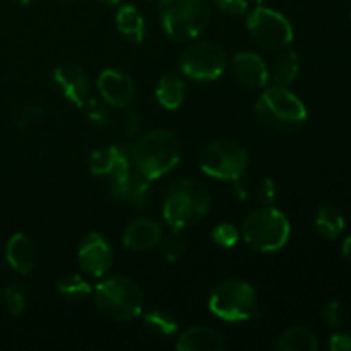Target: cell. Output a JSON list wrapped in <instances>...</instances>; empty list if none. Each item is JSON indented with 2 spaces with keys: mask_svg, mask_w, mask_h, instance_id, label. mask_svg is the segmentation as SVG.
<instances>
[{
  "mask_svg": "<svg viewBox=\"0 0 351 351\" xmlns=\"http://www.w3.org/2000/svg\"><path fill=\"white\" fill-rule=\"evenodd\" d=\"M329 350L331 351H351V336L346 332H336L329 339Z\"/></svg>",
  "mask_w": 351,
  "mask_h": 351,
  "instance_id": "e575fe53",
  "label": "cell"
},
{
  "mask_svg": "<svg viewBox=\"0 0 351 351\" xmlns=\"http://www.w3.org/2000/svg\"><path fill=\"white\" fill-rule=\"evenodd\" d=\"M160 21L170 40H195L211 21L208 0H160Z\"/></svg>",
  "mask_w": 351,
  "mask_h": 351,
  "instance_id": "5b68a950",
  "label": "cell"
},
{
  "mask_svg": "<svg viewBox=\"0 0 351 351\" xmlns=\"http://www.w3.org/2000/svg\"><path fill=\"white\" fill-rule=\"evenodd\" d=\"M213 315L226 322H247L259 311L257 293L252 285L243 280H225L213 288L208 298Z\"/></svg>",
  "mask_w": 351,
  "mask_h": 351,
  "instance_id": "52a82bcc",
  "label": "cell"
},
{
  "mask_svg": "<svg viewBox=\"0 0 351 351\" xmlns=\"http://www.w3.org/2000/svg\"><path fill=\"white\" fill-rule=\"evenodd\" d=\"M240 232L247 245L254 250L276 252L290 240L291 225L283 211L274 206H264L243 219Z\"/></svg>",
  "mask_w": 351,
  "mask_h": 351,
  "instance_id": "8992f818",
  "label": "cell"
},
{
  "mask_svg": "<svg viewBox=\"0 0 351 351\" xmlns=\"http://www.w3.org/2000/svg\"><path fill=\"white\" fill-rule=\"evenodd\" d=\"M256 113L264 125L280 132H293L307 122L304 101L285 86L264 88L257 98Z\"/></svg>",
  "mask_w": 351,
  "mask_h": 351,
  "instance_id": "277c9868",
  "label": "cell"
},
{
  "mask_svg": "<svg viewBox=\"0 0 351 351\" xmlns=\"http://www.w3.org/2000/svg\"><path fill=\"white\" fill-rule=\"evenodd\" d=\"M256 195L259 199L261 204L264 206H271L273 201L276 199V187H274V182L271 178H264L261 180V184L257 185L256 189Z\"/></svg>",
  "mask_w": 351,
  "mask_h": 351,
  "instance_id": "d6a6232c",
  "label": "cell"
},
{
  "mask_svg": "<svg viewBox=\"0 0 351 351\" xmlns=\"http://www.w3.org/2000/svg\"><path fill=\"white\" fill-rule=\"evenodd\" d=\"M57 291L67 300H82L93 293V288L82 274L71 273L57 281Z\"/></svg>",
  "mask_w": 351,
  "mask_h": 351,
  "instance_id": "484cf974",
  "label": "cell"
},
{
  "mask_svg": "<svg viewBox=\"0 0 351 351\" xmlns=\"http://www.w3.org/2000/svg\"><path fill=\"white\" fill-rule=\"evenodd\" d=\"M3 304L7 312L14 317H19L26 311V290L21 283H10L3 290Z\"/></svg>",
  "mask_w": 351,
  "mask_h": 351,
  "instance_id": "83f0119b",
  "label": "cell"
},
{
  "mask_svg": "<svg viewBox=\"0 0 351 351\" xmlns=\"http://www.w3.org/2000/svg\"><path fill=\"white\" fill-rule=\"evenodd\" d=\"M91 173L98 177L117 178L129 171L130 168V147L127 144H112L96 149L88 160Z\"/></svg>",
  "mask_w": 351,
  "mask_h": 351,
  "instance_id": "5bb4252c",
  "label": "cell"
},
{
  "mask_svg": "<svg viewBox=\"0 0 351 351\" xmlns=\"http://www.w3.org/2000/svg\"><path fill=\"white\" fill-rule=\"evenodd\" d=\"M98 91L106 105L125 108L136 99L137 86L130 74L120 69H106L98 77Z\"/></svg>",
  "mask_w": 351,
  "mask_h": 351,
  "instance_id": "7c38bea8",
  "label": "cell"
},
{
  "mask_svg": "<svg viewBox=\"0 0 351 351\" xmlns=\"http://www.w3.org/2000/svg\"><path fill=\"white\" fill-rule=\"evenodd\" d=\"M317 348L319 343L315 335L304 326L287 329L276 341L278 351H315Z\"/></svg>",
  "mask_w": 351,
  "mask_h": 351,
  "instance_id": "7402d4cb",
  "label": "cell"
},
{
  "mask_svg": "<svg viewBox=\"0 0 351 351\" xmlns=\"http://www.w3.org/2000/svg\"><path fill=\"white\" fill-rule=\"evenodd\" d=\"M115 24L119 33L130 43H141L146 36V21L136 5H122L117 10Z\"/></svg>",
  "mask_w": 351,
  "mask_h": 351,
  "instance_id": "ffe728a7",
  "label": "cell"
},
{
  "mask_svg": "<svg viewBox=\"0 0 351 351\" xmlns=\"http://www.w3.org/2000/svg\"><path fill=\"white\" fill-rule=\"evenodd\" d=\"M350 19H351V12H350Z\"/></svg>",
  "mask_w": 351,
  "mask_h": 351,
  "instance_id": "ab89813d",
  "label": "cell"
},
{
  "mask_svg": "<svg viewBox=\"0 0 351 351\" xmlns=\"http://www.w3.org/2000/svg\"><path fill=\"white\" fill-rule=\"evenodd\" d=\"M247 29L252 40L267 50H281L293 41V26L288 17L271 7L257 5L247 16Z\"/></svg>",
  "mask_w": 351,
  "mask_h": 351,
  "instance_id": "30bf717a",
  "label": "cell"
},
{
  "mask_svg": "<svg viewBox=\"0 0 351 351\" xmlns=\"http://www.w3.org/2000/svg\"><path fill=\"white\" fill-rule=\"evenodd\" d=\"M110 195L134 208H144L149 204L151 180L141 175L136 168H130L123 175L110 180Z\"/></svg>",
  "mask_w": 351,
  "mask_h": 351,
  "instance_id": "4fadbf2b",
  "label": "cell"
},
{
  "mask_svg": "<svg viewBox=\"0 0 351 351\" xmlns=\"http://www.w3.org/2000/svg\"><path fill=\"white\" fill-rule=\"evenodd\" d=\"M101 3H106V5H119V3H122L123 0H99Z\"/></svg>",
  "mask_w": 351,
  "mask_h": 351,
  "instance_id": "8d00e7d4",
  "label": "cell"
},
{
  "mask_svg": "<svg viewBox=\"0 0 351 351\" xmlns=\"http://www.w3.org/2000/svg\"><path fill=\"white\" fill-rule=\"evenodd\" d=\"M178 65L185 77L192 81H216L228 65L226 51L213 41H195L184 48Z\"/></svg>",
  "mask_w": 351,
  "mask_h": 351,
  "instance_id": "9c48e42d",
  "label": "cell"
},
{
  "mask_svg": "<svg viewBox=\"0 0 351 351\" xmlns=\"http://www.w3.org/2000/svg\"><path fill=\"white\" fill-rule=\"evenodd\" d=\"M160 249L168 263H177V261H180L184 257L185 250H187V239L184 235V230L171 228L170 233L161 237Z\"/></svg>",
  "mask_w": 351,
  "mask_h": 351,
  "instance_id": "4316f807",
  "label": "cell"
},
{
  "mask_svg": "<svg viewBox=\"0 0 351 351\" xmlns=\"http://www.w3.org/2000/svg\"><path fill=\"white\" fill-rule=\"evenodd\" d=\"M346 221L343 213L336 206L322 204L315 213V228L324 239L335 240L345 230Z\"/></svg>",
  "mask_w": 351,
  "mask_h": 351,
  "instance_id": "603a6c76",
  "label": "cell"
},
{
  "mask_svg": "<svg viewBox=\"0 0 351 351\" xmlns=\"http://www.w3.org/2000/svg\"><path fill=\"white\" fill-rule=\"evenodd\" d=\"M163 237L160 223L149 218L134 219L123 232V245L134 252H144L160 245Z\"/></svg>",
  "mask_w": 351,
  "mask_h": 351,
  "instance_id": "e0dca14e",
  "label": "cell"
},
{
  "mask_svg": "<svg viewBox=\"0 0 351 351\" xmlns=\"http://www.w3.org/2000/svg\"><path fill=\"white\" fill-rule=\"evenodd\" d=\"M240 237H242V232L237 228L233 223L223 221L219 225H216L211 232V239L216 245L223 247V249H232L237 243L240 242Z\"/></svg>",
  "mask_w": 351,
  "mask_h": 351,
  "instance_id": "f546056e",
  "label": "cell"
},
{
  "mask_svg": "<svg viewBox=\"0 0 351 351\" xmlns=\"http://www.w3.org/2000/svg\"><path fill=\"white\" fill-rule=\"evenodd\" d=\"M226 341L216 329L208 326H194L180 335L177 341L178 351H223Z\"/></svg>",
  "mask_w": 351,
  "mask_h": 351,
  "instance_id": "ac0fdd59",
  "label": "cell"
},
{
  "mask_svg": "<svg viewBox=\"0 0 351 351\" xmlns=\"http://www.w3.org/2000/svg\"><path fill=\"white\" fill-rule=\"evenodd\" d=\"M156 99L163 108L178 110L185 101V82L177 74H167L158 81Z\"/></svg>",
  "mask_w": 351,
  "mask_h": 351,
  "instance_id": "44dd1931",
  "label": "cell"
},
{
  "mask_svg": "<svg viewBox=\"0 0 351 351\" xmlns=\"http://www.w3.org/2000/svg\"><path fill=\"white\" fill-rule=\"evenodd\" d=\"M5 259L10 269L17 274H29L36 263V249L33 240L24 233H14L5 245Z\"/></svg>",
  "mask_w": 351,
  "mask_h": 351,
  "instance_id": "d6986e66",
  "label": "cell"
},
{
  "mask_svg": "<svg viewBox=\"0 0 351 351\" xmlns=\"http://www.w3.org/2000/svg\"><path fill=\"white\" fill-rule=\"evenodd\" d=\"M60 2H75V0H60Z\"/></svg>",
  "mask_w": 351,
  "mask_h": 351,
  "instance_id": "f35d334b",
  "label": "cell"
},
{
  "mask_svg": "<svg viewBox=\"0 0 351 351\" xmlns=\"http://www.w3.org/2000/svg\"><path fill=\"white\" fill-rule=\"evenodd\" d=\"M143 127V120H141V115L136 112V110H129L123 117V129L129 136H137Z\"/></svg>",
  "mask_w": 351,
  "mask_h": 351,
  "instance_id": "836d02e7",
  "label": "cell"
},
{
  "mask_svg": "<svg viewBox=\"0 0 351 351\" xmlns=\"http://www.w3.org/2000/svg\"><path fill=\"white\" fill-rule=\"evenodd\" d=\"M19 5H27V3H31V0H16Z\"/></svg>",
  "mask_w": 351,
  "mask_h": 351,
  "instance_id": "74e56055",
  "label": "cell"
},
{
  "mask_svg": "<svg viewBox=\"0 0 351 351\" xmlns=\"http://www.w3.org/2000/svg\"><path fill=\"white\" fill-rule=\"evenodd\" d=\"M84 108L86 117H88L89 122L96 127H108L112 123V113L110 108L106 106L105 101H99L96 98H88L82 105Z\"/></svg>",
  "mask_w": 351,
  "mask_h": 351,
  "instance_id": "f1b7e54d",
  "label": "cell"
},
{
  "mask_svg": "<svg viewBox=\"0 0 351 351\" xmlns=\"http://www.w3.org/2000/svg\"><path fill=\"white\" fill-rule=\"evenodd\" d=\"M180 156V141L167 129H154L143 134L130 147V161L134 168L151 182L173 170Z\"/></svg>",
  "mask_w": 351,
  "mask_h": 351,
  "instance_id": "6da1fadb",
  "label": "cell"
},
{
  "mask_svg": "<svg viewBox=\"0 0 351 351\" xmlns=\"http://www.w3.org/2000/svg\"><path fill=\"white\" fill-rule=\"evenodd\" d=\"M211 209V194L201 182L184 178L170 185L163 199V218L170 228L184 230L195 225Z\"/></svg>",
  "mask_w": 351,
  "mask_h": 351,
  "instance_id": "7a4b0ae2",
  "label": "cell"
},
{
  "mask_svg": "<svg viewBox=\"0 0 351 351\" xmlns=\"http://www.w3.org/2000/svg\"><path fill=\"white\" fill-rule=\"evenodd\" d=\"M53 82L58 91L75 106L84 105L89 98V77L77 64H62L53 71Z\"/></svg>",
  "mask_w": 351,
  "mask_h": 351,
  "instance_id": "9a60e30c",
  "label": "cell"
},
{
  "mask_svg": "<svg viewBox=\"0 0 351 351\" xmlns=\"http://www.w3.org/2000/svg\"><path fill=\"white\" fill-rule=\"evenodd\" d=\"M322 319L328 324V328L331 329H339L345 322V308H343L341 302L332 300L329 304L324 305L322 308Z\"/></svg>",
  "mask_w": 351,
  "mask_h": 351,
  "instance_id": "4dcf8cb0",
  "label": "cell"
},
{
  "mask_svg": "<svg viewBox=\"0 0 351 351\" xmlns=\"http://www.w3.org/2000/svg\"><path fill=\"white\" fill-rule=\"evenodd\" d=\"M232 71L237 81L250 89H264L269 82V69L263 57L254 51H239L232 60Z\"/></svg>",
  "mask_w": 351,
  "mask_h": 351,
  "instance_id": "2e32d148",
  "label": "cell"
},
{
  "mask_svg": "<svg viewBox=\"0 0 351 351\" xmlns=\"http://www.w3.org/2000/svg\"><path fill=\"white\" fill-rule=\"evenodd\" d=\"M144 326H146L147 331H151L153 335L160 336V338H170L171 335L177 332V319L167 311H161V308H153V311L146 312L144 314Z\"/></svg>",
  "mask_w": 351,
  "mask_h": 351,
  "instance_id": "d4e9b609",
  "label": "cell"
},
{
  "mask_svg": "<svg viewBox=\"0 0 351 351\" xmlns=\"http://www.w3.org/2000/svg\"><path fill=\"white\" fill-rule=\"evenodd\" d=\"M221 12L230 16H243L249 10V0H213Z\"/></svg>",
  "mask_w": 351,
  "mask_h": 351,
  "instance_id": "1f68e13d",
  "label": "cell"
},
{
  "mask_svg": "<svg viewBox=\"0 0 351 351\" xmlns=\"http://www.w3.org/2000/svg\"><path fill=\"white\" fill-rule=\"evenodd\" d=\"M341 250H343V256H345L348 261H351V235L345 239V242H343L341 245Z\"/></svg>",
  "mask_w": 351,
  "mask_h": 351,
  "instance_id": "d590c367",
  "label": "cell"
},
{
  "mask_svg": "<svg viewBox=\"0 0 351 351\" xmlns=\"http://www.w3.org/2000/svg\"><path fill=\"white\" fill-rule=\"evenodd\" d=\"M81 269L93 278H103L113 266V249L101 233L91 232L81 240L77 249Z\"/></svg>",
  "mask_w": 351,
  "mask_h": 351,
  "instance_id": "8fae6325",
  "label": "cell"
},
{
  "mask_svg": "<svg viewBox=\"0 0 351 351\" xmlns=\"http://www.w3.org/2000/svg\"><path fill=\"white\" fill-rule=\"evenodd\" d=\"M93 300L103 315L117 322L134 321L144 312L141 288L130 278L120 274L99 281L93 290Z\"/></svg>",
  "mask_w": 351,
  "mask_h": 351,
  "instance_id": "3957f363",
  "label": "cell"
},
{
  "mask_svg": "<svg viewBox=\"0 0 351 351\" xmlns=\"http://www.w3.org/2000/svg\"><path fill=\"white\" fill-rule=\"evenodd\" d=\"M298 72H300V58L295 51L288 50L278 55L273 65V81L276 86H288L295 82Z\"/></svg>",
  "mask_w": 351,
  "mask_h": 351,
  "instance_id": "cb8c5ba5",
  "label": "cell"
},
{
  "mask_svg": "<svg viewBox=\"0 0 351 351\" xmlns=\"http://www.w3.org/2000/svg\"><path fill=\"white\" fill-rule=\"evenodd\" d=\"M199 165L208 177L235 182L242 178L249 167V153L237 141L216 139L202 149Z\"/></svg>",
  "mask_w": 351,
  "mask_h": 351,
  "instance_id": "ba28073f",
  "label": "cell"
}]
</instances>
